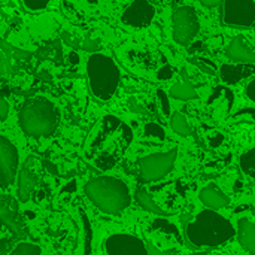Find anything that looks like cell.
<instances>
[{
	"label": "cell",
	"mask_w": 255,
	"mask_h": 255,
	"mask_svg": "<svg viewBox=\"0 0 255 255\" xmlns=\"http://www.w3.org/2000/svg\"><path fill=\"white\" fill-rule=\"evenodd\" d=\"M18 170V149L4 136H0V187H9Z\"/></svg>",
	"instance_id": "cell-11"
},
{
	"label": "cell",
	"mask_w": 255,
	"mask_h": 255,
	"mask_svg": "<svg viewBox=\"0 0 255 255\" xmlns=\"http://www.w3.org/2000/svg\"><path fill=\"white\" fill-rule=\"evenodd\" d=\"M87 76L91 93L99 100H109L120 85V70L115 61L105 54H93L87 61Z\"/></svg>",
	"instance_id": "cell-5"
},
{
	"label": "cell",
	"mask_w": 255,
	"mask_h": 255,
	"mask_svg": "<svg viewBox=\"0 0 255 255\" xmlns=\"http://www.w3.org/2000/svg\"><path fill=\"white\" fill-rule=\"evenodd\" d=\"M241 169L245 175L255 179V148L250 149L241 157Z\"/></svg>",
	"instance_id": "cell-23"
},
{
	"label": "cell",
	"mask_w": 255,
	"mask_h": 255,
	"mask_svg": "<svg viewBox=\"0 0 255 255\" xmlns=\"http://www.w3.org/2000/svg\"><path fill=\"white\" fill-rule=\"evenodd\" d=\"M66 15L76 22H88L99 13V0H61Z\"/></svg>",
	"instance_id": "cell-15"
},
{
	"label": "cell",
	"mask_w": 255,
	"mask_h": 255,
	"mask_svg": "<svg viewBox=\"0 0 255 255\" xmlns=\"http://www.w3.org/2000/svg\"><path fill=\"white\" fill-rule=\"evenodd\" d=\"M21 1L25 6V9H28L30 12H39L48 7V4H51L52 0H21Z\"/></svg>",
	"instance_id": "cell-26"
},
{
	"label": "cell",
	"mask_w": 255,
	"mask_h": 255,
	"mask_svg": "<svg viewBox=\"0 0 255 255\" xmlns=\"http://www.w3.org/2000/svg\"><path fill=\"white\" fill-rule=\"evenodd\" d=\"M145 136L157 139V140H164L166 133H164V128L161 126H158L155 123H148L145 126Z\"/></svg>",
	"instance_id": "cell-24"
},
{
	"label": "cell",
	"mask_w": 255,
	"mask_h": 255,
	"mask_svg": "<svg viewBox=\"0 0 255 255\" xmlns=\"http://www.w3.org/2000/svg\"><path fill=\"white\" fill-rule=\"evenodd\" d=\"M85 194L90 202L108 215H118L130 205L128 187L118 178L99 176L87 182Z\"/></svg>",
	"instance_id": "cell-3"
},
{
	"label": "cell",
	"mask_w": 255,
	"mask_h": 255,
	"mask_svg": "<svg viewBox=\"0 0 255 255\" xmlns=\"http://www.w3.org/2000/svg\"><path fill=\"white\" fill-rule=\"evenodd\" d=\"M202 4L205 6H209V7H214V6H218L223 0H199Z\"/></svg>",
	"instance_id": "cell-35"
},
{
	"label": "cell",
	"mask_w": 255,
	"mask_h": 255,
	"mask_svg": "<svg viewBox=\"0 0 255 255\" xmlns=\"http://www.w3.org/2000/svg\"><path fill=\"white\" fill-rule=\"evenodd\" d=\"M170 96L178 100H191L196 97V91L188 82H181L170 88Z\"/></svg>",
	"instance_id": "cell-21"
},
{
	"label": "cell",
	"mask_w": 255,
	"mask_h": 255,
	"mask_svg": "<svg viewBox=\"0 0 255 255\" xmlns=\"http://www.w3.org/2000/svg\"><path fill=\"white\" fill-rule=\"evenodd\" d=\"M10 250V241L9 239H1L0 241V255H6Z\"/></svg>",
	"instance_id": "cell-33"
},
{
	"label": "cell",
	"mask_w": 255,
	"mask_h": 255,
	"mask_svg": "<svg viewBox=\"0 0 255 255\" xmlns=\"http://www.w3.org/2000/svg\"><path fill=\"white\" fill-rule=\"evenodd\" d=\"M157 99H158V102H160V108H161L163 114H164L166 117H169V115H170V103H169L167 94H166L163 90H157Z\"/></svg>",
	"instance_id": "cell-28"
},
{
	"label": "cell",
	"mask_w": 255,
	"mask_h": 255,
	"mask_svg": "<svg viewBox=\"0 0 255 255\" xmlns=\"http://www.w3.org/2000/svg\"><path fill=\"white\" fill-rule=\"evenodd\" d=\"M255 72L254 64H250V63H245V64H223L221 69H220V75H221V79L226 82V84H238L241 81H244L245 78L251 76Z\"/></svg>",
	"instance_id": "cell-18"
},
{
	"label": "cell",
	"mask_w": 255,
	"mask_h": 255,
	"mask_svg": "<svg viewBox=\"0 0 255 255\" xmlns=\"http://www.w3.org/2000/svg\"><path fill=\"white\" fill-rule=\"evenodd\" d=\"M227 57L241 63H255V49H253L248 42L244 39V36H238L235 37L229 48H227Z\"/></svg>",
	"instance_id": "cell-17"
},
{
	"label": "cell",
	"mask_w": 255,
	"mask_h": 255,
	"mask_svg": "<svg viewBox=\"0 0 255 255\" xmlns=\"http://www.w3.org/2000/svg\"><path fill=\"white\" fill-rule=\"evenodd\" d=\"M173 39L179 45H188L199 33L200 24L191 6H181L173 12Z\"/></svg>",
	"instance_id": "cell-8"
},
{
	"label": "cell",
	"mask_w": 255,
	"mask_h": 255,
	"mask_svg": "<svg viewBox=\"0 0 255 255\" xmlns=\"http://www.w3.org/2000/svg\"><path fill=\"white\" fill-rule=\"evenodd\" d=\"M102 48V43L99 39H94V37H85L84 42H82V49L88 51V52H96Z\"/></svg>",
	"instance_id": "cell-29"
},
{
	"label": "cell",
	"mask_w": 255,
	"mask_h": 255,
	"mask_svg": "<svg viewBox=\"0 0 255 255\" xmlns=\"http://www.w3.org/2000/svg\"><path fill=\"white\" fill-rule=\"evenodd\" d=\"M136 200H137V203H139V206L142 209H145V211H148V212H151L154 215H158V217H166L167 215V212H164L154 202V199L151 197V194L148 191H145V190H137L136 191Z\"/></svg>",
	"instance_id": "cell-20"
},
{
	"label": "cell",
	"mask_w": 255,
	"mask_h": 255,
	"mask_svg": "<svg viewBox=\"0 0 255 255\" xmlns=\"http://www.w3.org/2000/svg\"><path fill=\"white\" fill-rule=\"evenodd\" d=\"M199 199L208 209H214V211L223 209V208L229 206V203H230V199L227 197V194L224 191H221L215 184L205 187L200 191Z\"/></svg>",
	"instance_id": "cell-16"
},
{
	"label": "cell",
	"mask_w": 255,
	"mask_h": 255,
	"mask_svg": "<svg viewBox=\"0 0 255 255\" xmlns=\"http://www.w3.org/2000/svg\"><path fill=\"white\" fill-rule=\"evenodd\" d=\"M178 157V149L173 148L167 152H158L151 154L139 161V173L142 181L145 182H154L163 179L175 166Z\"/></svg>",
	"instance_id": "cell-7"
},
{
	"label": "cell",
	"mask_w": 255,
	"mask_h": 255,
	"mask_svg": "<svg viewBox=\"0 0 255 255\" xmlns=\"http://www.w3.org/2000/svg\"><path fill=\"white\" fill-rule=\"evenodd\" d=\"M247 96H248L253 102H255V79L248 85V88H247Z\"/></svg>",
	"instance_id": "cell-34"
},
{
	"label": "cell",
	"mask_w": 255,
	"mask_h": 255,
	"mask_svg": "<svg viewBox=\"0 0 255 255\" xmlns=\"http://www.w3.org/2000/svg\"><path fill=\"white\" fill-rule=\"evenodd\" d=\"M0 221L7 227L13 238L21 239L27 236V227L19 214L18 203L7 194H0Z\"/></svg>",
	"instance_id": "cell-10"
},
{
	"label": "cell",
	"mask_w": 255,
	"mask_h": 255,
	"mask_svg": "<svg viewBox=\"0 0 255 255\" xmlns=\"http://www.w3.org/2000/svg\"><path fill=\"white\" fill-rule=\"evenodd\" d=\"M223 19L227 25L235 27L255 25L254 0H224Z\"/></svg>",
	"instance_id": "cell-9"
},
{
	"label": "cell",
	"mask_w": 255,
	"mask_h": 255,
	"mask_svg": "<svg viewBox=\"0 0 255 255\" xmlns=\"http://www.w3.org/2000/svg\"><path fill=\"white\" fill-rule=\"evenodd\" d=\"M245 118V120H250V121H255V109L254 108H247V109H242V111H239L236 115H235V118Z\"/></svg>",
	"instance_id": "cell-30"
},
{
	"label": "cell",
	"mask_w": 255,
	"mask_h": 255,
	"mask_svg": "<svg viewBox=\"0 0 255 255\" xmlns=\"http://www.w3.org/2000/svg\"><path fill=\"white\" fill-rule=\"evenodd\" d=\"M7 115H9V105L3 97H0V121H4Z\"/></svg>",
	"instance_id": "cell-32"
},
{
	"label": "cell",
	"mask_w": 255,
	"mask_h": 255,
	"mask_svg": "<svg viewBox=\"0 0 255 255\" xmlns=\"http://www.w3.org/2000/svg\"><path fill=\"white\" fill-rule=\"evenodd\" d=\"M133 140L131 128L115 115H105L93 128L84 154L99 170L112 169Z\"/></svg>",
	"instance_id": "cell-1"
},
{
	"label": "cell",
	"mask_w": 255,
	"mask_h": 255,
	"mask_svg": "<svg viewBox=\"0 0 255 255\" xmlns=\"http://www.w3.org/2000/svg\"><path fill=\"white\" fill-rule=\"evenodd\" d=\"M58 111L46 99H28L21 105L18 121L21 130L31 137L49 136L58 126Z\"/></svg>",
	"instance_id": "cell-4"
},
{
	"label": "cell",
	"mask_w": 255,
	"mask_h": 255,
	"mask_svg": "<svg viewBox=\"0 0 255 255\" xmlns=\"http://www.w3.org/2000/svg\"><path fill=\"white\" fill-rule=\"evenodd\" d=\"M188 242L199 248H217L236 236L233 224L214 209H205L187 226Z\"/></svg>",
	"instance_id": "cell-2"
},
{
	"label": "cell",
	"mask_w": 255,
	"mask_h": 255,
	"mask_svg": "<svg viewBox=\"0 0 255 255\" xmlns=\"http://www.w3.org/2000/svg\"><path fill=\"white\" fill-rule=\"evenodd\" d=\"M81 218H82V224H84V232H85V250H84V255H90V241H91V226L88 223V218L85 214L81 212Z\"/></svg>",
	"instance_id": "cell-27"
},
{
	"label": "cell",
	"mask_w": 255,
	"mask_h": 255,
	"mask_svg": "<svg viewBox=\"0 0 255 255\" xmlns=\"http://www.w3.org/2000/svg\"><path fill=\"white\" fill-rule=\"evenodd\" d=\"M236 236L242 248H245L251 255H255V224L248 220H241L238 223Z\"/></svg>",
	"instance_id": "cell-19"
},
{
	"label": "cell",
	"mask_w": 255,
	"mask_h": 255,
	"mask_svg": "<svg viewBox=\"0 0 255 255\" xmlns=\"http://www.w3.org/2000/svg\"><path fill=\"white\" fill-rule=\"evenodd\" d=\"M190 255H208L206 253H194V254H190Z\"/></svg>",
	"instance_id": "cell-36"
},
{
	"label": "cell",
	"mask_w": 255,
	"mask_h": 255,
	"mask_svg": "<svg viewBox=\"0 0 255 255\" xmlns=\"http://www.w3.org/2000/svg\"><path fill=\"white\" fill-rule=\"evenodd\" d=\"M10 255H40V248L33 244H19Z\"/></svg>",
	"instance_id": "cell-25"
},
{
	"label": "cell",
	"mask_w": 255,
	"mask_h": 255,
	"mask_svg": "<svg viewBox=\"0 0 255 255\" xmlns=\"http://www.w3.org/2000/svg\"><path fill=\"white\" fill-rule=\"evenodd\" d=\"M37 182H39V163L36 157L30 155L27 157L18 175V197L21 202L30 200L31 194L36 190Z\"/></svg>",
	"instance_id": "cell-14"
},
{
	"label": "cell",
	"mask_w": 255,
	"mask_h": 255,
	"mask_svg": "<svg viewBox=\"0 0 255 255\" xmlns=\"http://www.w3.org/2000/svg\"><path fill=\"white\" fill-rule=\"evenodd\" d=\"M155 9L148 0H133L123 12V24L134 28H143L154 19Z\"/></svg>",
	"instance_id": "cell-13"
},
{
	"label": "cell",
	"mask_w": 255,
	"mask_h": 255,
	"mask_svg": "<svg viewBox=\"0 0 255 255\" xmlns=\"http://www.w3.org/2000/svg\"><path fill=\"white\" fill-rule=\"evenodd\" d=\"M106 255H148L146 245L142 239L131 235H114L105 244Z\"/></svg>",
	"instance_id": "cell-12"
},
{
	"label": "cell",
	"mask_w": 255,
	"mask_h": 255,
	"mask_svg": "<svg viewBox=\"0 0 255 255\" xmlns=\"http://www.w3.org/2000/svg\"><path fill=\"white\" fill-rule=\"evenodd\" d=\"M157 76L158 79L161 81H169L172 76H173V69L170 66H163L158 72H157Z\"/></svg>",
	"instance_id": "cell-31"
},
{
	"label": "cell",
	"mask_w": 255,
	"mask_h": 255,
	"mask_svg": "<svg viewBox=\"0 0 255 255\" xmlns=\"http://www.w3.org/2000/svg\"><path fill=\"white\" fill-rule=\"evenodd\" d=\"M170 127L175 133H178L181 136H190L191 134V127L188 126L187 120L179 112H175L170 117Z\"/></svg>",
	"instance_id": "cell-22"
},
{
	"label": "cell",
	"mask_w": 255,
	"mask_h": 255,
	"mask_svg": "<svg viewBox=\"0 0 255 255\" xmlns=\"http://www.w3.org/2000/svg\"><path fill=\"white\" fill-rule=\"evenodd\" d=\"M143 236L148 255H173L182 245V235L178 227L166 218L154 220Z\"/></svg>",
	"instance_id": "cell-6"
}]
</instances>
